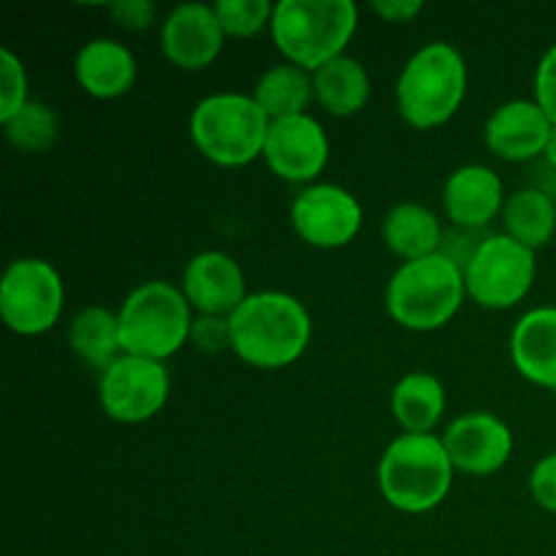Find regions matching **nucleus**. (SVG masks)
Masks as SVG:
<instances>
[{
  "label": "nucleus",
  "mask_w": 556,
  "mask_h": 556,
  "mask_svg": "<svg viewBox=\"0 0 556 556\" xmlns=\"http://www.w3.org/2000/svg\"><path fill=\"white\" fill-rule=\"evenodd\" d=\"M228 320L231 351L258 369H280L302 358L313 334L304 304L280 291L250 293Z\"/></svg>",
  "instance_id": "obj_1"
},
{
  "label": "nucleus",
  "mask_w": 556,
  "mask_h": 556,
  "mask_svg": "<svg viewBox=\"0 0 556 556\" xmlns=\"http://www.w3.org/2000/svg\"><path fill=\"white\" fill-rule=\"evenodd\" d=\"M358 9L353 0H282L271 14V36L288 63L318 71L353 38Z\"/></svg>",
  "instance_id": "obj_2"
},
{
  "label": "nucleus",
  "mask_w": 556,
  "mask_h": 556,
  "mask_svg": "<svg viewBox=\"0 0 556 556\" xmlns=\"http://www.w3.org/2000/svg\"><path fill=\"white\" fill-rule=\"evenodd\" d=\"M383 497L402 514H427L451 492L454 465L434 434H402L386 448L378 467Z\"/></svg>",
  "instance_id": "obj_3"
},
{
  "label": "nucleus",
  "mask_w": 556,
  "mask_h": 556,
  "mask_svg": "<svg viewBox=\"0 0 556 556\" xmlns=\"http://www.w3.org/2000/svg\"><path fill=\"white\" fill-rule=\"evenodd\" d=\"M467 90L465 58L451 43L434 41L418 49L396 81V103L413 128H438L462 106Z\"/></svg>",
  "instance_id": "obj_4"
},
{
  "label": "nucleus",
  "mask_w": 556,
  "mask_h": 556,
  "mask_svg": "<svg viewBox=\"0 0 556 556\" xmlns=\"http://www.w3.org/2000/svg\"><path fill=\"white\" fill-rule=\"evenodd\" d=\"M269 114L253 96L217 92L204 98L190 117V139L217 166H244L264 155Z\"/></svg>",
  "instance_id": "obj_5"
},
{
  "label": "nucleus",
  "mask_w": 556,
  "mask_h": 556,
  "mask_svg": "<svg viewBox=\"0 0 556 556\" xmlns=\"http://www.w3.org/2000/svg\"><path fill=\"white\" fill-rule=\"evenodd\" d=\"M117 315L123 351L152 362L174 356L190 340L193 329L190 302L179 288L163 280L144 282L130 291Z\"/></svg>",
  "instance_id": "obj_6"
},
{
  "label": "nucleus",
  "mask_w": 556,
  "mask_h": 556,
  "mask_svg": "<svg viewBox=\"0 0 556 556\" xmlns=\"http://www.w3.org/2000/svg\"><path fill=\"white\" fill-rule=\"evenodd\" d=\"M465 293V275L448 258L434 253L410 261L391 277L386 307L405 329L432 331L459 313Z\"/></svg>",
  "instance_id": "obj_7"
},
{
  "label": "nucleus",
  "mask_w": 556,
  "mask_h": 556,
  "mask_svg": "<svg viewBox=\"0 0 556 556\" xmlns=\"http://www.w3.org/2000/svg\"><path fill=\"white\" fill-rule=\"evenodd\" d=\"M63 280L41 258H20L0 282V315L14 334L36 337L52 329L63 313Z\"/></svg>",
  "instance_id": "obj_8"
},
{
  "label": "nucleus",
  "mask_w": 556,
  "mask_h": 556,
  "mask_svg": "<svg viewBox=\"0 0 556 556\" xmlns=\"http://www.w3.org/2000/svg\"><path fill=\"white\" fill-rule=\"evenodd\" d=\"M535 280V250L508 233H492L465 271L467 293L486 309H508L530 293Z\"/></svg>",
  "instance_id": "obj_9"
},
{
  "label": "nucleus",
  "mask_w": 556,
  "mask_h": 556,
  "mask_svg": "<svg viewBox=\"0 0 556 556\" xmlns=\"http://www.w3.org/2000/svg\"><path fill=\"white\" fill-rule=\"evenodd\" d=\"M168 369L163 362L141 356H119L106 372H101V407L119 424L150 421L168 400Z\"/></svg>",
  "instance_id": "obj_10"
},
{
  "label": "nucleus",
  "mask_w": 556,
  "mask_h": 556,
  "mask_svg": "<svg viewBox=\"0 0 556 556\" xmlns=\"http://www.w3.org/2000/svg\"><path fill=\"white\" fill-rule=\"evenodd\" d=\"M291 223L307 244L334 250L358 233L362 206L345 188L313 185V188H304L293 201Z\"/></svg>",
  "instance_id": "obj_11"
},
{
  "label": "nucleus",
  "mask_w": 556,
  "mask_h": 556,
  "mask_svg": "<svg viewBox=\"0 0 556 556\" xmlns=\"http://www.w3.org/2000/svg\"><path fill=\"white\" fill-rule=\"evenodd\" d=\"M264 157L277 177L288 182H309L329 161V139L320 123L309 114L271 119Z\"/></svg>",
  "instance_id": "obj_12"
},
{
  "label": "nucleus",
  "mask_w": 556,
  "mask_h": 556,
  "mask_svg": "<svg viewBox=\"0 0 556 556\" xmlns=\"http://www.w3.org/2000/svg\"><path fill=\"white\" fill-rule=\"evenodd\" d=\"M443 445L454 470L492 476L510 459L514 434L492 413H465L443 434Z\"/></svg>",
  "instance_id": "obj_13"
},
{
  "label": "nucleus",
  "mask_w": 556,
  "mask_h": 556,
  "mask_svg": "<svg viewBox=\"0 0 556 556\" xmlns=\"http://www.w3.org/2000/svg\"><path fill=\"white\" fill-rule=\"evenodd\" d=\"M220 20L215 5L185 3L168 14L161 30V47L168 63L185 71L206 68L223 49Z\"/></svg>",
  "instance_id": "obj_14"
},
{
  "label": "nucleus",
  "mask_w": 556,
  "mask_h": 556,
  "mask_svg": "<svg viewBox=\"0 0 556 556\" xmlns=\"http://www.w3.org/2000/svg\"><path fill=\"white\" fill-rule=\"evenodd\" d=\"M182 293L190 307L201 315H223L231 318L239 304L248 299L244 293V271L231 255L220 250L199 253L182 275Z\"/></svg>",
  "instance_id": "obj_15"
},
{
  "label": "nucleus",
  "mask_w": 556,
  "mask_h": 556,
  "mask_svg": "<svg viewBox=\"0 0 556 556\" xmlns=\"http://www.w3.org/2000/svg\"><path fill=\"white\" fill-rule=\"evenodd\" d=\"M552 128V117L538 106V101H510L489 117L486 144L505 161H532L546 152Z\"/></svg>",
  "instance_id": "obj_16"
},
{
  "label": "nucleus",
  "mask_w": 556,
  "mask_h": 556,
  "mask_svg": "<svg viewBox=\"0 0 556 556\" xmlns=\"http://www.w3.org/2000/svg\"><path fill=\"white\" fill-rule=\"evenodd\" d=\"M445 215L462 228H486L505 210L503 179L489 166H462L443 190Z\"/></svg>",
  "instance_id": "obj_17"
},
{
  "label": "nucleus",
  "mask_w": 556,
  "mask_h": 556,
  "mask_svg": "<svg viewBox=\"0 0 556 556\" xmlns=\"http://www.w3.org/2000/svg\"><path fill=\"white\" fill-rule=\"evenodd\" d=\"M510 356L530 383L556 389V307L530 309L516 324Z\"/></svg>",
  "instance_id": "obj_18"
},
{
  "label": "nucleus",
  "mask_w": 556,
  "mask_h": 556,
  "mask_svg": "<svg viewBox=\"0 0 556 556\" xmlns=\"http://www.w3.org/2000/svg\"><path fill=\"white\" fill-rule=\"evenodd\" d=\"M76 79L92 98H117L134 87L136 58L125 43L96 38L76 54Z\"/></svg>",
  "instance_id": "obj_19"
},
{
  "label": "nucleus",
  "mask_w": 556,
  "mask_h": 556,
  "mask_svg": "<svg viewBox=\"0 0 556 556\" xmlns=\"http://www.w3.org/2000/svg\"><path fill=\"white\" fill-rule=\"evenodd\" d=\"M313 90L326 112L334 117H353L369 101V74L358 60L340 54L315 71Z\"/></svg>",
  "instance_id": "obj_20"
},
{
  "label": "nucleus",
  "mask_w": 556,
  "mask_h": 556,
  "mask_svg": "<svg viewBox=\"0 0 556 556\" xmlns=\"http://www.w3.org/2000/svg\"><path fill=\"white\" fill-rule=\"evenodd\" d=\"M383 239L400 258L421 261L434 255L443 242V228L432 210L421 204H400L389 212L383 223Z\"/></svg>",
  "instance_id": "obj_21"
},
{
  "label": "nucleus",
  "mask_w": 556,
  "mask_h": 556,
  "mask_svg": "<svg viewBox=\"0 0 556 556\" xmlns=\"http://www.w3.org/2000/svg\"><path fill=\"white\" fill-rule=\"evenodd\" d=\"M391 410L407 434H429L445 410L443 383L427 372L405 375L391 394Z\"/></svg>",
  "instance_id": "obj_22"
},
{
  "label": "nucleus",
  "mask_w": 556,
  "mask_h": 556,
  "mask_svg": "<svg viewBox=\"0 0 556 556\" xmlns=\"http://www.w3.org/2000/svg\"><path fill=\"white\" fill-rule=\"evenodd\" d=\"M68 342L76 356L90 367L106 372L119 356H125L119 340V315L103 307H87L71 320Z\"/></svg>",
  "instance_id": "obj_23"
},
{
  "label": "nucleus",
  "mask_w": 556,
  "mask_h": 556,
  "mask_svg": "<svg viewBox=\"0 0 556 556\" xmlns=\"http://www.w3.org/2000/svg\"><path fill=\"white\" fill-rule=\"evenodd\" d=\"M505 228L508 237L521 242L525 248L538 250L548 244L556 231V204L552 195L538 188L519 190L505 201Z\"/></svg>",
  "instance_id": "obj_24"
},
{
  "label": "nucleus",
  "mask_w": 556,
  "mask_h": 556,
  "mask_svg": "<svg viewBox=\"0 0 556 556\" xmlns=\"http://www.w3.org/2000/svg\"><path fill=\"white\" fill-rule=\"evenodd\" d=\"M313 96V79L307 76V71L299 68V65L293 63L275 65V68L266 71L253 92V98L258 101V106L269 114V119L304 114V109H307L309 98Z\"/></svg>",
  "instance_id": "obj_25"
},
{
  "label": "nucleus",
  "mask_w": 556,
  "mask_h": 556,
  "mask_svg": "<svg viewBox=\"0 0 556 556\" xmlns=\"http://www.w3.org/2000/svg\"><path fill=\"white\" fill-rule=\"evenodd\" d=\"M3 128L11 144L22 152H43L58 139V117L52 109L36 101H27L16 117L3 123Z\"/></svg>",
  "instance_id": "obj_26"
},
{
  "label": "nucleus",
  "mask_w": 556,
  "mask_h": 556,
  "mask_svg": "<svg viewBox=\"0 0 556 556\" xmlns=\"http://www.w3.org/2000/svg\"><path fill=\"white\" fill-rule=\"evenodd\" d=\"M215 11L226 36L253 38L255 33L271 25L275 5H269L266 0H220Z\"/></svg>",
  "instance_id": "obj_27"
},
{
  "label": "nucleus",
  "mask_w": 556,
  "mask_h": 556,
  "mask_svg": "<svg viewBox=\"0 0 556 556\" xmlns=\"http://www.w3.org/2000/svg\"><path fill=\"white\" fill-rule=\"evenodd\" d=\"M27 103V76L20 58L11 49L0 52V123H9L11 117L25 109Z\"/></svg>",
  "instance_id": "obj_28"
},
{
  "label": "nucleus",
  "mask_w": 556,
  "mask_h": 556,
  "mask_svg": "<svg viewBox=\"0 0 556 556\" xmlns=\"http://www.w3.org/2000/svg\"><path fill=\"white\" fill-rule=\"evenodd\" d=\"M489 237H492V233H489L486 228L456 226L451 228V231H443V242H440L438 253L443 255V258H448L451 264L465 275V271L470 269L472 258L478 255V250H481V244L486 242Z\"/></svg>",
  "instance_id": "obj_29"
},
{
  "label": "nucleus",
  "mask_w": 556,
  "mask_h": 556,
  "mask_svg": "<svg viewBox=\"0 0 556 556\" xmlns=\"http://www.w3.org/2000/svg\"><path fill=\"white\" fill-rule=\"evenodd\" d=\"M190 342L204 353H220L226 348H233L231 320L223 318V315H201L193 320Z\"/></svg>",
  "instance_id": "obj_30"
},
{
  "label": "nucleus",
  "mask_w": 556,
  "mask_h": 556,
  "mask_svg": "<svg viewBox=\"0 0 556 556\" xmlns=\"http://www.w3.org/2000/svg\"><path fill=\"white\" fill-rule=\"evenodd\" d=\"M535 101L556 125V43L543 54L535 74Z\"/></svg>",
  "instance_id": "obj_31"
},
{
  "label": "nucleus",
  "mask_w": 556,
  "mask_h": 556,
  "mask_svg": "<svg viewBox=\"0 0 556 556\" xmlns=\"http://www.w3.org/2000/svg\"><path fill=\"white\" fill-rule=\"evenodd\" d=\"M530 492L541 508L556 514V454L538 462L530 476Z\"/></svg>",
  "instance_id": "obj_32"
},
{
  "label": "nucleus",
  "mask_w": 556,
  "mask_h": 556,
  "mask_svg": "<svg viewBox=\"0 0 556 556\" xmlns=\"http://www.w3.org/2000/svg\"><path fill=\"white\" fill-rule=\"evenodd\" d=\"M109 14L123 25L125 30H144L155 20V5L150 0H123V3L109 5Z\"/></svg>",
  "instance_id": "obj_33"
},
{
  "label": "nucleus",
  "mask_w": 556,
  "mask_h": 556,
  "mask_svg": "<svg viewBox=\"0 0 556 556\" xmlns=\"http://www.w3.org/2000/svg\"><path fill=\"white\" fill-rule=\"evenodd\" d=\"M372 9L389 22H407V20H416V16L421 14L424 3L421 0H391V3L378 0V3H372Z\"/></svg>",
  "instance_id": "obj_34"
},
{
  "label": "nucleus",
  "mask_w": 556,
  "mask_h": 556,
  "mask_svg": "<svg viewBox=\"0 0 556 556\" xmlns=\"http://www.w3.org/2000/svg\"><path fill=\"white\" fill-rule=\"evenodd\" d=\"M543 155H546L548 166L556 168V125L552 128V136H548V144H546V152H543Z\"/></svg>",
  "instance_id": "obj_35"
}]
</instances>
